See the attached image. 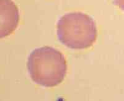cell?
<instances>
[{"label": "cell", "mask_w": 124, "mask_h": 101, "mask_svg": "<svg viewBox=\"0 0 124 101\" xmlns=\"http://www.w3.org/2000/svg\"><path fill=\"white\" fill-rule=\"evenodd\" d=\"M27 69L34 82L44 87H52L64 80L67 65L65 56L59 50L45 46L31 52Z\"/></svg>", "instance_id": "cell-1"}, {"label": "cell", "mask_w": 124, "mask_h": 101, "mask_svg": "<svg viewBox=\"0 0 124 101\" xmlns=\"http://www.w3.org/2000/svg\"><path fill=\"white\" fill-rule=\"evenodd\" d=\"M97 31L94 20L80 12L63 15L57 23V36L60 42L75 50L86 49L96 40Z\"/></svg>", "instance_id": "cell-2"}, {"label": "cell", "mask_w": 124, "mask_h": 101, "mask_svg": "<svg viewBox=\"0 0 124 101\" xmlns=\"http://www.w3.org/2000/svg\"><path fill=\"white\" fill-rule=\"evenodd\" d=\"M114 3L120 8L124 10V0H114Z\"/></svg>", "instance_id": "cell-4"}, {"label": "cell", "mask_w": 124, "mask_h": 101, "mask_svg": "<svg viewBox=\"0 0 124 101\" xmlns=\"http://www.w3.org/2000/svg\"><path fill=\"white\" fill-rule=\"evenodd\" d=\"M19 21V13L15 3L11 0H0V39L11 34Z\"/></svg>", "instance_id": "cell-3"}]
</instances>
